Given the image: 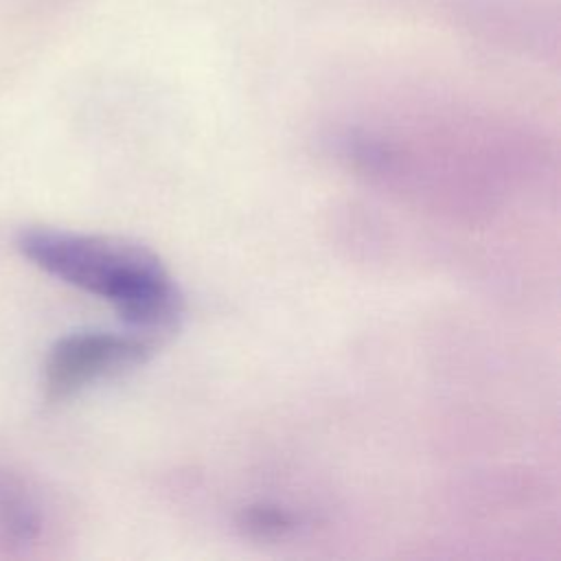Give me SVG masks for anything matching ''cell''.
<instances>
[{"label":"cell","instance_id":"cell-4","mask_svg":"<svg viewBox=\"0 0 561 561\" xmlns=\"http://www.w3.org/2000/svg\"><path fill=\"white\" fill-rule=\"evenodd\" d=\"M239 528L252 537H283L291 533L298 522L296 517L278 506H267V504H254L248 506L239 513Z\"/></svg>","mask_w":561,"mask_h":561},{"label":"cell","instance_id":"cell-1","mask_svg":"<svg viewBox=\"0 0 561 561\" xmlns=\"http://www.w3.org/2000/svg\"><path fill=\"white\" fill-rule=\"evenodd\" d=\"M15 248L35 267L107 300L131 331L151 340L171 333L184 298L162 261L140 243L48 226L22 228Z\"/></svg>","mask_w":561,"mask_h":561},{"label":"cell","instance_id":"cell-2","mask_svg":"<svg viewBox=\"0 0 561 561\" xmlns=\"http://www.w3.org/2000/svg\"><path fill=\"white\" fill-rule=\"evenodd\" d=\"M156 340L127 331H75L59 337L46 353L42 388L48 401H66L94 381L142 364Z\"/></svg>","mask_w":561,"mask_h":561},{"label":"cell","instance_id":"cell-3","mask_svg":"<svg viewBox=\"0 0 561 561\" xmlns=\"http://www.w3.org/2000/svg\"><path fill=\"white\" fill-rule=\"evenodd\" d=\"M0 528L18 541H31L39 530V511L26 486L0 473Z\"/></svg>","mask_w":561,"mask_h":561}]
</instances>
